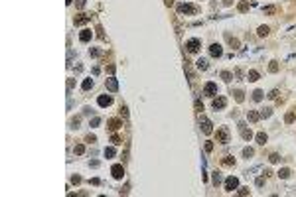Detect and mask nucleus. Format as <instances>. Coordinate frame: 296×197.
I'll return each mask as SVG.
<instances>
[{
	"label": "nucleus",
	"instance_id": "27",
	"mask_svg": "<svg viewBox=\"0 0 296 197\" xmlns=\"http://www.w3.org/2000/svg\"><path fill=\"white\" fill-rule=\"evenodd\" d=\"M237 10H239V12H249V2H239Z\"/></svg>",
	"mask_w": 296,
	"mask_h": 197
},
{
	"label": "nucleus",
	"instance_id": "19",
	"mask_svg": "<svg viewBox=\"0 0 296 197\" xmlns=\"http://www.w3.org/2000/svg\"><path fill=\"white\" fill-rule=\"evenodd\" d=\"M269 32H271V30H269V26H259V30H257V34H259L261 38L269 36Z\"/></svg>",
	"mask_w": 296,
	"mask_h": 197
},
{
	"label": "nucleus",
	"instance_id": "22",
	"mask_svg": "<svg viewBox=\"0 0 296 197\" xmlns=\"http://www.w3.org/2000/svg\"><path fill=\"white\" fill-rule=\"evenodd\" d=\"M294 120H296V112H288V114L284 116V122H286V124H292Z\"/></svg>",
	"mask_w": 296,
	"mask_h": 197
},
{
	"label": "nucleus",
	"instance_id": "5",
	"mask_svg": "<svg viewBox=\"0 0 296 197\" xmlns=\"http://www.w3.org/2000/svg\"><path fill=\"white\" fill-rule=\"evenodd\" d=\"M239 187V179L235 177V175H229L227 179H225V189L227 191H233V189H237Z\"/></svg>",
	"mask_w": 296,
	"mask_h": 197
},
{
	"label": "nucleus",
	"instance_id": "54",
	"mask_svg": "<svg viewBox=\"0 0 296 197\" xmlns=\"http://www.w3.org/2000/svg\"><path fill=\"white\" fill-rule=\"evenodd\" d=\"M164 2H166V6H172L174 4V0H164Z\"/></svg>",
	"mask_w": 296,
	"mask_h": 197
},
{
	"label": "nucleus",
	"instance_id": "39",
	"mask_svg": "<svg viewBox=\"0 0 296 197\" xmlns=\"http://www.w3.org/2000/svg\"><path fill=\"white\" fill-rule=\"evenodd\" d=\"M229 44H231V47H239V40H235V38H229Z\"/></svg>",
	"mask_w": 296,
	"mask_h": 197
},
{
	"label": "nucleus",
	"instance_id": "18",
	"mask_svg": "<svg viewBox=\"0 0 296 197\" xmlns=\"http://www.w3.org/2000/svg\"><path fill=\"white\" fill-rule=\"evenodd\" d=\"M263 97H264V93L261 91V89H257V91L253 93V101H255V103H261V101H263Z\"/></svg>",
	"mask_w": 296,
	"mask_h": 197
},
{
	"label": "nucleus",
	"instance_id": "11",
	"mask_svg": "<svg viewBox=\"0 0 296 197\" xmlns=\"http://www.w3.org/2000/svg\"><path fill=\"white\" fill-rule=\"evenodd\" d=\"M107 89H109L111 93H117V91H119V81H117L115 77H109V79H107Z\"/></svg>",
	"mask_w": 296,
	"mask_h": 197
},
{
	"label": "nucleus",
	"instance_id": "29",
	"mask_svg": "<svg viewBox=\"0 0 296 197\" xmlns=\"http://www.w3.org/2000/svg\"><path fill=\"white\" fill-rule=\"evenodd\" d=\"M111 142L115 144V146H119V144H122V140H121V136H119V134H113V136H111Z\"/></svg>",
	"mask_w": 296,
	"mask_h": 197
},
{
	"label": "nucleus",
	"instance_id": "48",
	"mask_svg": "<svg viewBox=\"0 0 296 197\" xmlns=\"http://www.w3.org/2000/svg\"><path fill=\"white\" fill-rule=\"evenodd\" d=\"M121 114H122V116H126V114H128V109H126V107H121Z\"/></svg>",
	"mask_w": 296,
	"mask_h": 197
},
{
	"label": "nucleus",
	"instance_id": "2",
	"mask_svg": "<svg viewBox=\"0 0 296 197\" xmlns=\"http://www.w3.org/2000/svg\"><path fill=\"white\" fill-rule=\"evenodd\" d=\"M199 124H201V130L205 132V134H211L213 132V124H211V120H209L205 114H199Z\"/></svg>",
	"mask_w": 296,
	"mask_h": 197
},
{
	"label": "nucleus",
	"instance_id": "53",
	"mask_svg": "<svg viewBox=\"0 0 296 197\" xmlns=\"http://www.w3.org/2000/svg\"><path fill=\"white\" fill-rule=\"evenodd\" d=\"M223 4H225V6H231V4H233V0H223Z\"/></svg>",
	"mask_w": 296,
	"mask_h": 197
},
{
	"label": "nucleus",
	"instance_id": "25",
	"mask_svg": "<svg viewBox=\"0 0 296 197\" xmlns=\"http://www.w3.org/2000/svg\"><path fill=\"white\" fill-rule=\"evenodd\" d=\"M223 166H227V168H231V166H235V160H233L231 156H225V158H223Z\"/></svg>",
	"mask_w": 296,
	"mask_h": 197
},
{
	"label": "nucleus",
	"instance_id": "9",
	"mask_svg": "<svg viewBox=\"0 0 296 197\" xmlns=\"http://www.w3.org/2000/svg\"><path fill=\"white\" fill-rule=\"evenodd\" d=\"M107 126H109V130L117 132V130H119V128L122 126V120H121V118H111V120L107 122Z\"/></svg>",
	"mask_w": 296,
	"mask_h": 197
},
{
	"label": "nucleus",
	"instance_id": "17",
	"mask_svg": "<svg viewBox=\"0 0 296 197\" xmlns=\"http://www.w3.org/2000/svg\"><path fill=\"white\" fill-rule=\"evenodd\" d=\"M196 67H197V69H199V71H205V69H207V67H209L207 59H203V57H199V59H197V61H196Z\"/></svg>",
	"mask_w": 296,
	"mask_h": 197
},
{
	"label": "nucleus",
	"instance_id": "30",
	"mask_svg": "<svg viewBox=\"0 0 296 197\" xmlns=\"http://www.w3.org/2000/svg\"><path fill=\"white\" fill-rule=\"evenodd\" d=\"M73 152H75L77 156H81V154H85V146H83V144H77V146H75V150H73Z\"/></svg>",
	"mask_w": 296,
	"mask_h": 197
},
{
	"label": "nucleus",
	"instance_id": "15",
	"mask_svg": "<svg viewBox=\"0 0 296 197\" xmlns=\"http://www.w3.org/2000/svg\"><path fill=\"white\" fill-rule=\"evenodd\" d=\"M89 20H91V16H87V14H79L75 18V26H83V24H87Z\"/></svg>",
	"mask_w": 296,
	"mask_h": 197
},
{
	"label": "nucleus",
	"instance_id": "31",
	"mask_svg": "<svg viewBox=\"0 0 296 197\" xmlns=\"http://www.w3.org/2000/svg\"><path fill=\"white\" fill-rule=\"evenodd\" d=\"M115 148H105V158H115Z\"/></svg>",
	"mask_w": 296,
	"mask_h": 197
},
{
	"label": "nucleus",
	"instance_id": "10",
	"mask_svg": "<svg viewBox=\"0 0 296 197\" xmlns=\"http://www.w3.org/2000/svg\"><path fill=\"white\" fill-rule=\"evenodd\" d=\"M213 109L215 110H219V109H225V105H227V99L225 97H217V99H213Z\"/></svg>",
	"mask_w": 296,
	"mask_h": 197
},
{
	"label": "nucleus",
	"instance_id": "47",
	"mask_svg": "<svg viewBox=\"0 0 296 197\" xmlns=\"http://www.w3.org/2000/svg\"><path fill=\"white\" fill-rule=\"evenodd\" d=\"M276 97H278V91H276V89H274V91H271V95H269V99H276Z\"/></svg>",
	"mask_w": 296,
	"mask_h": 197
},
{
	"label": "nucleus",
	"instance_id": "44",
	"mask_svg": "<svg viewBox=\"0 0 296 197\" xmlns=\"http://www.w3.org/2000/svg\"><path fill=\"white\" fill-rule=\"evenodd\" d=\"M196 110H197V112H201V110H203V105H201L199 101H196Z\"/></svg>",
	"mask_w": 296,
	"mask_h": 197
},
{
	"label": "nucleus",
	"instance_id": "50",
	"mask_svg": "<svg viewBox=\"0 0 296 197\" xmlns=\"http://www.w3.org/2000/svg\"><path fill=\"white\" fill-rule=\"evenodd\" d=\"M107 73H111V75H113V73H115V65H109V67H107Z\"/></svg>",
	"mask_w": 296,
	"mask_h": 197
},
{
	"label": "nucleus",
	"instance_id": "34",
	"mask_svg": "<svg viewBox=\"0 0 296 197\" xmlns=\"http://www.w3.org/2000/svg\"><path fill=\"white\" fill-rule=\"evenodd\" d=\"M89 55H91V57H99V55H101V49H97V47H93V49L89 51Z\"/></svg>",
	"mask_w": 296,
	"mask_h": 197
},
{
	"label": "nucleus",
	"instance_id": "6",
	"mask_svg": "<svg viewBox=\"0 0 296 197\" xmlns=\"http://www.w3.org/2000/svg\"><path fill=\"white\" fill-rule=\"evenodd\" d=\"M111 174H113L115 179H122V175H124V168H122L121 164H115L113 168H111Z\"/></svg>",
	"mask_w": 296,
	"mask_h": 197
},
{
	"label": "nucleus",
	"instance_id": "21",
	"mask_svg": "<svg viewBox=\"0 0 296 197\" xmlns=\"http://www.w3.org/2000/svg\"><path fill=\"white\" fill-rule=\"evenodd\" d=\"M249 81H251V83H255V81H259V71H255V69H251V71H249Z\"/></svg>",
	"mask_w": 296,
	"mask_h": 197
},
{
	"label": "nucleus",
	"instance_id": "38",
	"mask_svg": "<svg viewBox=\"0 0 296 197\" xmlns=\"http://www.w3.org/2000/svg\"><path fill=\"white\" fill-rule=\"evenodd\" d=\"M219 181H221V175H219V172H215V174H213V183L217 185Z\"/></svg>",
	"mask_w": 296,
	"mask_h": 197
},
{
	"label": "nucleus",
	"instance_id": "52",
	"mask_svg": "<svg viewBox=\"0 0 296 197\" xmlns=\"http://www.w3.org/2000/svg\"><path fill=\"white\" fill-rule=\"evenodd\" d=\"M91 183H93V185H99L101 181H99V177H93V179H91Z\"/></svg>",
	"mask_w": 296,
	"mask_h": 197
},
{
	"label": "nucleus",
	"instance_id": "49",
	"mask_svg": "<svg viewBox=\"0 0 296 197\" xmlns=\"http://www.w3.org/2000/svg\"><path fill=\"white\" fill-rule=\"evenodd\" d=\"M264 12H266V14H273L274 8H273V6H266V8H264Z\"/></svg>",
	"mask_w": 296,
	"mask_h": 197
},
{
	"label": "nucleus",
	"instance_id": "55",
	"mask_svg": "<svg viewBox=\"0 0 296 197\" xmlns=\"http://www.w3.org/2000/svg\"><path fill=\"white\" fill-rule=\"evenodd\" d=\"M65 2H67V4H71V2H73V0H65Z\"/></svg>",
	"mask_w": 296,
	"mask_h": 197
},
{
	"label": "nucleus",
	"instance_id": "26",
	"mask_svg": "<svg viewBox=\"0 0 296 197\" xmlns=\"http://www.w3.org/2000/svg\"><path fill=\"white\" fill-rule=\"evenodd\" d=\"M288 175H290V170H288V168H282V170L278 172V177H280V179H286Z\"/></svg>",
	"mask_w": 296,
	"mask_h": 197
},
{
	"label": "nucleus",
	"instance_id": "28",
	"mask_svg": "<svg viewBox=\"0 0 296 197\" xmlns=\"http://www.w3.org/2000/svg\"><path fill=\"white\" fill-rule=\"evenodd\" d=\"M81 87H83V91H89V89L93 87V79H85V81H83V85H81Z\"/></svg>",
	"mask_w": 296,
	"mask_h": 197
},
{
	"label": "nucleus",
	"instance_id": "8",
	"mask_svg": "<svg viewBox=\"0 0 296 197\" xmlns=\"http://www.w3.org/2000/svg\"><path fill=\"white\" fill-rule=\"evenodd\" d=\"M186 47H187V51H190V53H196L197 49L201 47V44H199V40H196V38H194V40H190V42L186 44Z\"/></svg>",
	"mask_w": 296,
	"mask_h": 197
},
{
	"label": "nucleus",
	"instance_id": "46",
	"mask_svg": "<svg viewBox=\"0 0 296 197\" xmlns=\"http://www.w3.org/2000/svg\"><path fill=\"white\" fill-rule=\"evenodd\" d=\"M257 185H259V187L264 185V177H257Z\"/></svg>",
	"mask_w": 296,
	"mask_h": 197
},
{
	"label": "nucleus",
	"instance_id": "20",
	"mask_svg": "<svg viewBox=\"0 0 296 197\" xmlns=\"http://www.w3.org/2000/svg\"><path fill=\"white\" fill-rule=\"evenodd\" d=\"M266 140H269V136H266L264 132H259V134H257V142L259 144H266Z\"/></svg>",
	"mask_w": 296,
	"mask_h": 197
},
{
	"label": "nucleus",
	"instance_id": "35",
	"mask_svg": "<svg viewBox=\"0 0 296 197\" xmlns=\"http://www.w3.org/2000/svg\"><path fill=\"white\" fill-rule=\"evenodd\" d=\"M253 154H255V152H253V148H245V150H243V156H245V158H251Z\"/></svg>",
	"mask_w": 296,
	"mask_h": 197
},
{
	"label": "nucleus",
	"instance_id": "1",
	"mask_svg": "<svg viewBox=\"0 0 296 197\" xmlns=\"http://www.w3.org/2000/svg\"><path fill=\"white\" fill-rule=\"evenodd\" d=\"M215 138H217V142H219V144H229V142H231L229 128H227V126H221V128H217V132H215Z\"/></svg>",
	"mask_w": 296,
	"mask_h": 197
},
{
	"label": "nucleus",
	"instance_id": "12",
	"mask_svg": "<svg viewBox=\"0 0 296 197\" xmlns=\"http://www.w3.org/2000/svg\"><path fill=\"white\" fill-rule=\"evenodd\" d=\"M97 103H99V107H111V105H113V97H109V95H101V97L97 99Z\"/></svg>",
	"mask_w": 296,
	"mask_h": 197
},
{
	"label": "nucleus",
	"instance_id": "42",
	"mask_svg": "<svg viewBox=\"0 0 296 197\" xmlns=\"http://www.w3.org/2000/svg\"><path fill=\"white\" fill-rule=\"evenodd\" d=\"M85 2H87V0H75V6H77V8H83Z\"/></svg>",
	"mask_w": 296,
	"mask_h": 197
},
{
	"label": "nucleus",
	"instance_id": "23",
	"mask_svg": "<svg viewBox=\"0 0 296 197\" xmlns=\"http://www.w3.org/2000/svg\"><path fill=\"white\" fill-rule=\"evenodd\" d=\"M233 95H235V101H237V103H243V101H245V93H243V91H235Z\"/></svg>",
	"mask_w": 296,
	"mask_h": 197
},
{
	"label": "nucleus",
	"instance_id": "41",
	"mask_svg": "<svg viewBox=\"0 0 296 197\" xmlns=\"http://www.w3.org/2000/svg\"><path fill=\"white\" fill-rule=\"evenodd\" d=\"M85 140H87V142H97V136H95V134H89Z\"/></svg>",
	"mask_w": 296,
	"mask_h": 197
},
{
	"label": "nucleus",
	"instance_id": "7",
	"mask_svg": "<svg viewBox=\"0 0 296 197\" xmlns=\"http://www.w3.org/2000/svg\"><path fill=\"white\" fill-rule=\"evenodd\" d=\"M239 130H241L243 140H251V138H253V132H251V128H247V124H245V122H239Z\"/></svg>",
	"mask_w": 296,
	"mask_h": 197
},
{
	"label": "nucleus",
	"instance_id": "36",
	"mask_svg": "<svg viewBox=\"0 0 296 197\" xmlns=\"http://www.w3.org/2000/svg\"><path fill=\"white\" fill-rule=\"evenodd\" d=\"M71 183H73V185H79V183H81V175H73V177H71Z\"/></svg>",
	"mask_w": 296,
	"mask_h": 197
},
{
	"label": "nucleus",
	"instance_id": "24",
	"mask_svg": "<svg viewBox=\"0 0 296 197\" xmlns=\"http://www.w3.org/2000/svg\"><path fill=\"white\" fill-rule=\"evenodd\" d=\"M269 71H271V73H276V71H278V61L273 59V61L269 63Z\"/></svg>",
	"mask_w": 296,
	"mask_h": 197
},
{
	"label": "nucleus",
	"instance_id": "37",
	"mask_svg": "<svg viewBox=\"0 0 296 197\" xmlns=\"http://www.w3.org/2000/svg\"><path fill=\"white\" fill-rule=\"evenodd\" d=\"M221 79H223V81H231V73L229 71H223V73H221Z\"/></svg>",
	"mask_w": 296,
	"mask_h": 197
},
{
	"label": "nucleus",
	"instance_id": "45",
	"mask_svg": "<svg viewBox=\"0 0 296 197\" xmlns=\"http://www.w3.org/2000/svg\"><path fill=\"white\" fill-rule=\"evenodd\" d=\"M213 150V142H205V152H211Z\"/></svg>",
	"mask_w": 296,
	"mask_h": 197
},
{
	"label": "nucleus",
	"instance_id": "51",
	"mask_svg": "<svg viewBox=\"0 0 296 197\" xmlns=\"http://www.w3.org/2000/svg\"><path fill=\"white\" fill-rule=\"evenodd\" d=\"M73 85H75V83H73V79H69V81H67V89H73Z\"/></svg>",
	"mask_w": 296,
	"mask_h": 197
},
{
	"label": "nucleus",
	"instance_id": "16",
	"mask_svg": "<svg viewBox=\"0 0 296 197\" xmlns=\"http://www.w3.org/2000/svg\"><path fill=\"white\" fill-rule=\"evenodd\" d=\"M259 118H261V112H257V110H249L247 112V120L249 122H257Z\"/></svg>",
	"mask_w": 296,
	"mask_h": 197
},
{
	"label": "nucleus",
	"instance_id": "14",
	"mask_svg": "<svg viewBox=\"0 0 296 197\" xmlns=\"http://www.w3.org/2000/svg\"><path fill=\"white\" fill-rule=\"evenodd\" d=\"M91 38H93V34H91V30H87V28H85V30H81V34H79V40H81L83 44H85V42H89Z\"/></svg>",
	"mask_w": 296,
	"mask_h": 197
},
{
	"label": "nucleus",
	"instance_id": "3",
	"mask_svg": "<svg viewBox=\"0 0 296 197\" xmlns=\"http://www.w3.org/2000/svg\"><path fill=\"white\" fill-rule=\"evenodd\" d=\"M178 12L180 14H197L199 8L196 4H178Z\"/></svg>",
	"mask_w": 296,
	"mask_h": 197
},
{
	"label": "nucleus",
	"instance_id": "4",
	"mask_svg": "<svg viewBox=\"0 0 296 197\" xmlns=\"http://www.w3.org/2000/svg\"><path fill=\"white\" fill-rule=\"evenodd\" d=\"M203 95H207V97H215V95H217V85H215L213 81L205 83V87H203Z\"/></svg>",
	"mask_w": 296,
	"mask_h": 197
},
{
	"label": "nucleus",
	"instance_id": "43",
	"mask_svg": "<svg viewBox=\"0 0 296 197\" xmlns=\"http://www.w3.org/2000/svg\"><path fill=\"white\" fill-rule=\"evenodd\" d=\"M239 195H249V187H241L239 189Z\"/></svg>",
	"mask_w": 296,
	"mask_h": 197
},
{
	"label": "nucleus",
	"instance_id": "40",
	"mask_svg": "<svg viewBox=\"0 0 296 197\" xmlns=\"http://www.w3.org/2000/svg\"><path fill=\"white\" fill-rule=\"evenodd\" d=\"M99 124H101V118H99V116H95V118L91 120V126H99Z\"/></svg>",
	"mask_w": 296,
	"mask_h": 197
},
{
	"label": "nucleus",
	"instance_id": "33",
	"mask_svg": "<svg viewBox=\"0 0 296 197\" xmlns=\"http://www.w3.org/2000/svg\"><path fill=\"white\" fill-rule=\"evenodd\" d=\"M271 114H273V109H264V110H261V116H263V118H269Z\"/></svg>",
	"mask_w": 296,
	"mask_h": 197
},
{
	"label": "nucleus",
	"instance_id": "32",
	"mask_svg": "<svg viewBox=\"0 0 296 197\" xmlns=\"http://www.w3.org/2000/svg\"><path fill=\"white\" fill-rule=\"evenodd\" d=\"M278 160H280V156H278V154H271V156H269V162H271V164H276Z\"/></svg>",
	"mask_w": 296,
	"mask_h": 197
},
{
	"label": "nucleus",
	"instance_id": "13",
	"mask_svg": "<svg viewBox=\"0 0 296 197\" xmlns=\"http://www.w3.org/2000/svg\"><path fill=\"white\" fill-rule=\"evenodd\" d=\"M209 53H211V57H221L223 49H221L219 44H213V45H209Z\"/></svg>",
	"mask_w": 296,
	"mask_h": 197
}]
</instances>
